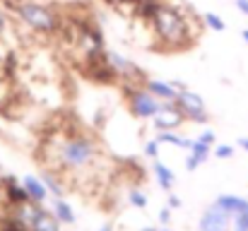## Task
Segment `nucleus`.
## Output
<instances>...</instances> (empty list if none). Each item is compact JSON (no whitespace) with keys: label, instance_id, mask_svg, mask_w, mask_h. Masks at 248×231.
<instances>
[{"label":"nucleus","instance_id":"1","mask_svg":"<svg viewBox=\"0 0 248 231\" xmlns=\"http://www.w3.org/2000/svg\"><path fill=\"white\" fill-rule=\"evenodd\" d=\"M150 31H152V48L159 53H183L190 51L195 46V41L202 34L200 17L176 2H166L159 0L150 22H147Z\"/></svg>","mask_w":248,"mask_h":231},{"label":"nucleus","instance_id":"2","mask_svg":"<svg viewBox=\"0 0 248 231\" xmlns=\"http://www.w3.org/2000/svg\"><path fill=\"white\" fill-rule=\"evenodd\" d=\"M53 164L61 171V176H84L92 181V173L104 164V150L101 142L84 133H68L58 140Z\"/></svg>","mask_w":248,"mask_h":231},{"label":"nucleus","instance_id":"3","mask_svg":"<svg viewBox=\"0 0 248 231\" xmlns=\"http://www.w3.org/2000/svg\"><path fill=\"white\" fill-rule=\"evenodd\" d=\"M15 12L17 17L36 34H46V36H53V34H61L63 29V17L48 7L46 2H36V0H24V2H17L15 5Z\"/></svg>","mask_w":248,"mask_h":231},{"label":"nucleus","instance_id":"4","mask_svg":"<svg viewBox=\"0 0 248 231\" xmlns=\"http://www.w3.org/2000/svg\"><path fill=\"white\" fill-rule=\"evenodd\" d=\"M118 89L125 99L130 116L138 121H152L159 113V108L164 106V101H159L155 94H150L145 89V84H118Z\"/></svg>","mask_w":248,"mask_h":231},{"label":"nucleus","instance_id":"5","mask_svg":"<svg viewBox=\"0 0 248 231\" xmlns=\"http://www.w3.org/2000/svg\"><path fill=\"white\" fill-rule=\"evenodd\" d=\"M17 219L24 222L29 231H61V222L56 219V215L39 202L17 205Z\"/></svg>","mask_w":248,"mask_h":231},{"label":"nucleus","instance_id":"6","mask_svg":"<svg viewBox=\"0 0 248 231\" xmlns=\"http://www.w3.org/2000/svg\"><path fill=\"white\" fill-rule=\"evenodd\" d=\"M176 106L181 108V113H183L186 121H190V123L205 125V123L210 121V111H207L205 99H202L198 92H193V89H183V92H178Z\"/></svg>","mask_w":248,"mask_h":231},{"label":"nucleus","instance_id":"7","mask_svg":"<svg viewBox=\"0 0 248 231\" xmlns=\"http://www.w3.org/2000/svg\"><path fill=\"white\" fill-rule=\"evenodd\" d=\"M150 123H152V128H155L157 133H162V130H178V128L186 123V116L181 113V108H178L176 104H164V106L159 108V113H157Z\"/></svg>","mask_w":248,"mask_h":231},{"label":"nucleus","instance_id":"8","mask_svg":"<svg viewBox=\"0 0 248 231\" xmlns=\"http://www.w3.org/2000/svg\"><path fill=\"white\" fill-rule=\"evenodd\" d=\"M232 217L219 207V205H210L207 210H205V215L200 217V224H198V229L200 231H229L232 227Z\"/></svg>","mask_w":248,"mask_h":231},{"label":"nucleus","instance_id":"9","mask_svg":"<svg viewBox=\"0 0 248 231\" xmlns=\"http://www.w3.org/2000/svg\"><path fill=\"white\" fill-rule=\"evenodd\" d=\"M145 89L150 92V94H155L159 101H164V104H176V99H178V89L171 84V82H164V79H155V77H147L145 79Z\"/></svg>","mask_w":248,"mask_h":231},{"label":"nucleus","instance_id":"10","mask_svg":"<svg viewBox=\"0 0 248 231\" xmlns=\"http://www.w3.org/2000/svg\"><path fill=\"white\" fill-rule=\"evenodd\" d=\"M22 185H24V190H27V195H29L31 202H39V205L46 202L48 188L44 185L41 178H36V176H24V178H22Z\"/></svg>","mask_w":248,"mask_h":231},{"label":"nucleus","instance_id":"11","mask_svg":"<svg viewBox=\"0 0 248 231\" xmlns=\"http://www.w3.org/2000/svg\"><path fill=\"white\" fill-rule=\"evenodd\" d=\"M215 205H219L232 219L248 210V200L246 198H239V195H219V198L215 200Z\"/></svg>","mask_w":248,"mask_h":231},{"label":"nucleus","instance_id":"12","mask_svg":"<svg viewBox=\"0 0 248 231\" xmlns=\"http://www.w3.org/2000/svg\"><path fill=\"white\" fill-rule=\"evenodd\" d=\"M152 173H155V178H157V183H159V188L166 190V193H171V188H173V183H176V176H173V171L162 164L159 159H155V164H152Z\"/></svg>","mask_w":248,"mask_h":231},{"label":"nucleus","instance_id":"13","mask_svg":"<svg viewBox=\"0 0 248 231\" xmlns=\"http://www.w3.org/2000/svg\"><path fill=\"white\" fill-rule=\"evenodd\" d=\"M51 212L56 215V219L61 222V224H65V227H70V224H75V212H73V207L63 200V198H53V205H51Z\"/></svg>","mask_w":248,"mask_h":231},{"label":"nucleus","instance_id":"14","mask_svg":"<svg viewBox=\"0 0 248 231\" xmlns=\"http://www.w3.org/2000/svg\"><path fill=\"white\" fill-rule=\"evenodd\" d=\"M155 138L159 140V145H173V147H178V150H190V142H193V140H188V138H181L176 130H162V133H157Z\"/></svg>","mask_w":248,"mask_h":231},{"label":"nucleus","instance_id":"15","mask_svg":"<svg viewBox=\"0 0 248 231\" xmlns=\"http://www.w3.org/2000/svg\"><path fill=\"white\" fill-rule=\"evenodd\" d=\"M44 185L48 188V193H53L56 198H63V193H65V188H63V181L61 178H56L53 173H44Z\"/></svg>","mask_w":248,"mask_h":231},{"label":"nucleus","instance_id":"16","mask_svg":"<svg viewBox=\"0 0 248 231\" xmlns=\"http://www.w3.org/2000/svg\"><path fill=\"white\" fill-rule=\"evenodd\" d=\"M202 22H205V27L212 29V31H224V29H227V22H224L217 12H205V15H202Z\"/></svg>","mask_w":248,"mask_h":231},{"label":"nucleus","instance_id":"17","mask_svg":"<svg viewBox=\"0 0 248 231\" xmlns=\"http://www.w3.org/2000/svg\"><path fill=\"white\" fill-rule=\"evenodd\" d=\"M128 202H130L133 207L142 210V207H147V195H145L140 188H130V190H128Z\"/></svg>","mask_w":248,"mask_h":231},{"label":"nucleus","instance_id":"18","mask_svg":"<svg viewBox=\"0 0 248 231\" xmlns=\"http://www.w3.org/2000/svg\"><path fill=\"white\" fill-rule=\"evenodd\" d=\"M188 152H193L198 159H200V161H202V164H205V161L210 159V145H205V142H200V140H193Z\"/></svg>","mask_w":248,"mask_h":231},{"label":"nucleus","instance_id":"19","mask_svg":"<svg viewBox=\"0 0 248 231\" xmlns=\"http://www.w3.org/2000/svg\"><path fill=\"white\" fill-rule=\"evenodd\" d=\"M145 156L152 159V161L159 159V140H157V138H152V140L145 142Z\"/></svg>","mask_w":248,"mask_h":231},{"label":"nucleus","instance_id":"20","mask_svg":"<svg viewBox=\"0 0 248 231\" xmlns=\"http://www.w3.org/2000/svg\"><path fill=\"white\" fill-rule=\"evenodd\" d=\"M234 152H236V150H234L232 145H217V147H215V156H217V159H232Z\"/></svg>","mask_w":248,"mask_h":231},{"label":"nucleus","instance_id":"21","mask_svg":"<svg viewBox=\"0 0 248 231\" xmlns=\"http://www.w3.org/2000/svg\"><path fill=\"white\" fill-rule=\"evenodd\" d=\"M2 231H29V227L24 224V222H19V219H12V222H7Z\"/></svg>","mask_w":248,"mask_h":231},{"label":"nucleus","instance_id":"22","mask_svg":"<svg viewBox=\"0 0 248 231\" xmlns=\"http://www.w3.org/2000/svg\"><path fill=\"white\" fill-rule=\"evenodd\" d=\"M198 140L212 147V145H215V140H217V135H215V130H210V128H207V130H202V133H200V138H198Z\"/></svg>","mask_w":248,"mask_h":231},{"label":"nucleus","instance_id":"23","mask_svg":"<svg viewBox=\"0 0 248 231\" xmlns=\"http://www.w3.org/2000/svg\"><path fill=\"white\" fill-rule=\"evenodd\" d=\"M200 164H202V161H200V159H198L195 154L188 152V156H186V169H188V171H195V169H198Z\"/></svg>","mask_w":248,"mask_h":231},{"label":"nucleus","instance_id":"24","mask_svg":"<svg viewBox=\"0 0 248 231\" xmlns=\"http://www.w3.org/2000/svg\"><path fill=\"white\" fill-rule=\"evenodd\" d=\"M166 207L178 210V207H181V198H178V195H173V193H169V198H166Z\"/></svg>","mask_w":248,"mask_h":231},{"label":"nucleus","instance_id":"25","mask_svg":"<svg viewBox=\"0 0 248 231\" xmlns=\"http://www.w3.org/2000/svg\"><path fill=\"white\" fill-rule=\"evenodd\" d=\"M159 222H162V224H169V222H171V207H164V210L159 212Z\"/></svg>","mask_w":248,"mask_h":231},{"label":"nucleus","instance_id":"26","mask_svg":"<svg viewBox=\"0 0 248 231\" xmlns=\"http://www.w3.org/2000/svg\"><path fill=\"white\" fill-rule=\"evenodd\" d=\"M236 10L248 17V0H236Z\"/></svg>","mask_w":248,"mask_h":231},{"label":"nucleus","instance_id":"27","mask_svg":"<svg viewBox=\"0 0 248 231\" xmlns=\"http://www.w3.org/2000/svg\"><path fill=\"white\" fill-rule=\"evenodd\" d=\"M236 145H239L241 150H246L248 152V138H239V140H236Z\"/></svg>","mask_w":248,"mask_h":231},{"label":"nucleus","instance_id":"28","mask_svg":"<svg viewBox=\"0 0 248 231\" xmlns=\"http://www.w3.org/2000/svg\"><path fill=\"white\" fill-rule=\"evenodd\" d=\"M5 27H7V22H5V17H2V12H0V39H2V34H5Z\"/></svg>","mask_w":248,"mask_h":231},{"label":"nucleus","instance_id":"29","mask_svg":"<svg viewBox=\"0 0 248 231\" xmlns=\"http://www.w3.org/2000/svg\"><path fill=\"white\" fill-rule=\"evenodd\" d=\"M241 36H244V41H246V44H248V27H246V29H244V31H241Z\"/></svg>","mask_w":248,"mask_h":231},{"label":"nucleus","instance_id":"30","mask_svg":"<svg viewBox=\"0 0 248 231\" xmlns=\"http://www.w3.org/2000/svg\"><path fill=\"white\" fill-rule=\"evenodd\" d=\"M140 231H159V229H155V227H145V229H140Z\"/></svg>","mask_w":248,"mask_h":231},{"label":"nucleus","instance_id":"31","mask_svg":"<svg viewBox=\"0 0 248 231\" xmlns=\"http://www.w3.org/2000/svg\"><path fill=\"white\" fill-rule=\"evenodd\" d=\"M99 231H111V227H101V229Z\"/></svg>","mask_w":248,"mask_h":231},{"label":"nucleus","instance_id":"32","mask_svg":"<svg viewBox=\"0 0 248 231\" xmlns=\"http://www.w3.org/2000/svg\"><path fill=\"white\" fill-rule=\"evenodd\" d=\"M159 231H171V229H159Z\"/></svg>","mask_w":248,"mask_h":231}]
</instances>
